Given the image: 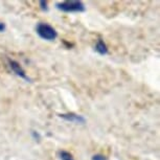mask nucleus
Masks as SVG:
<instances>
[{
  "label": "nucleus",
  "instance_id": "1",
  "mask_svg": "<svg viewBox=\"0 0 160 160\" xmlns=\"http://www.w3.org/2000/svg\"><path fill=\"white\" fill-rule=\"evenodd\" d=\"M36 32L39 37L46 41H55L58 38V32L56 31V28L44 22L38 23V25L36 26Z\"/></svg>",
  "mask_w": 160,
  "mask_h": 160
},
{
  "label": "nucleus",
  "instance_id": "2",
  "mask_svg": "<svg viewBox=\"0 0 160 160\" xmlns=\"http://www.w3.org/2000/svg\"><path fill=\"white\" fill-rule=\"evenodd\" d=\"M56 8L64 13H83L86 11L85 4L82 1H63L58 2Z\"/></svg>",
  "mask_w": 160,
  "mask_h": 160
},
{
  "label": "nucleus",
  "instance_id": "3",
  "mask_svg": "<svg viewBox=\"0 0 160 160\" xmlns=\"http://www.w3.org/2000/svg\"><path fill=\"white\" fill-rule=\"evenodd\" d=\"M8 66H10V68L12 69V71H13L15 74L18 75V77L21 78H23V80L28 81V82L31 81V80H29V78L26 75L25 70H24V69L22 68V66H21L17 61L8 59Z\"/></svg>",
  "mask_w": 160,
  "mask_h": 160
},
{
  "label": "nucleus",
  "instance_id": "4",
  "mask_svg": "<svg viewBox=\"0 0 160 160\" xmlns=\"http://www.w3.org/2000/svg\"><path fill=\"white\" fill-rule=\"evenodd\" d=\"M59 116L63 118L66 122H73V123H80V125H83V123L86 122L85 117L82 115H78V114L75 113H63V114H59Z\"/></svg>",
  "mask_w": 160,
  "mask_h": 160
},
{
  "label": "nucleus",
  "instance_id": "5",
  "mask_svg": "<svg viewBox=\"0 0 160 160\" xmlns=\"http://www.w3.org/2000/svg\"><path fill=\"white\" fill-rule=\"evenodd\" d=\"M94 49L96 52L101 56H106L108 53V46H107V44L105 43V41L102 40V39H98V40Z\"/></svg>",
  "mask_w": 160,
  "mask_h": 160
},
{
  "label": "nucleus",
  "instance_id": "6",
  "mask_svg": "<svg viewBox=\"0 0 160 160\" xmlns=\"http://www.w3.org/2000/svg\"><path fill=\"white\" fill-rule=\"evenodd\" d=\"M58 155L60 160H74L73 155L70 152H67V151H60Z\"/></svg>",
  "mask_w": 160,
  "mask_h": 160
},
{
  "label": "nucleus",
  "instance_id": "7",
  "mask_svg": "<svg viewBox=\"0 0 160 160\" xmlns=\"http://www.w3.org/2000/svg\"><path fill=\"white\" fill-rule=\"evenodd\" d=\"M91 160H108V158L102 154H95L91 157Z\"/></svg>",
  "mask_w": 160,
  "mask_h": 160
},
{
  "label": "nucleus",
  "instance_id": "8",
  "mask_svg": "<svg viewBox=\"0 0 160 160\" xmlns=\"http://www.w3.org/2000/svg\"><path fill=\"white\" fill-rule=\"evenodd\" d=\"M39 5H40L41 10L43 12H47L48 11V3L47 1H44V0H42V1L39 2Z\"/></svg>",
  "mask_w": 160,
  "mask_h": 160
},
{
  "label": "nucleus",
  "instance_id": "9",
  "mask_svg": "<svg viewBox=\"0 0 160 160\" xmlns=\"http://www.w3.org/2000/svg\"><path fill=\"white\" fill-rule=\"evenodd\" d=\"M32 138H34L36 141H39V140L41 139L40 134H39V132H37V131H32Z\"/></svg>",
  "mask_w": 160,
  "mask_h": 160
},
{
  "label": "nucleus",
  "instance_id": "10",
  "mask_svg": "<svg viewBox=\"0 0 160 160\" xmlns=\"http://www.w3.org/2000/svg\"><path fill=\"white\" fill-rule=\"evenodd\" d=\"M5 28H7L5 24L3 22H1V21H0V32H3L5 31Z\"/></svg>",
  "mask_w": 160,
  "mask_h": 160
}]
</instances>
